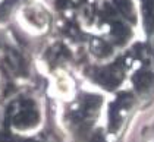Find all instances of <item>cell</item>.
<instances>
[{"mask_svg": "<svg viewBox=\"0 0 154 142\" xmlns=\"http://www.w3.org/2000/svg\"><path fill=\"white\" fill-rule=\"evenodd\" d=\"M134 82H135V88H137L140 92H145V91H148L150 88H153L154 75L153 73H150L148 71L140 72L138 75H135Z\"/></svg>", "mask_w": 154, "mask_h": 142, "instance_id": "1", "label": "cell"}, {"mask_svg": "<svg viewBox=\"0 0 154 142\" xmlns=\"http://www.w3.org/2000/svg\"><path fill=\"white\" fill-rule=\"evenodd\" d=\"M142 19L145 29L150 32L154 29V0H142Z\"/></svg>", "mask_w": 154, "mask_h": 142, "instance_id": "2", "label": "cell"}, {"mask_svg": "<svg viewBox=\"0 0 154 142\" xmlns=\"http://www.w3.org/2000/svg\"><path fill=\"white\" fill-rule=\"evenodd\" d=\"M116 5L119 6V9L123 12L125 16H128L129 19H134V8H132V3L129 0H116Z\"/></svg>", "mask_w": 154, "mask_h": 142, "instance_id": "3", "label": "cell"}]
</instances>
